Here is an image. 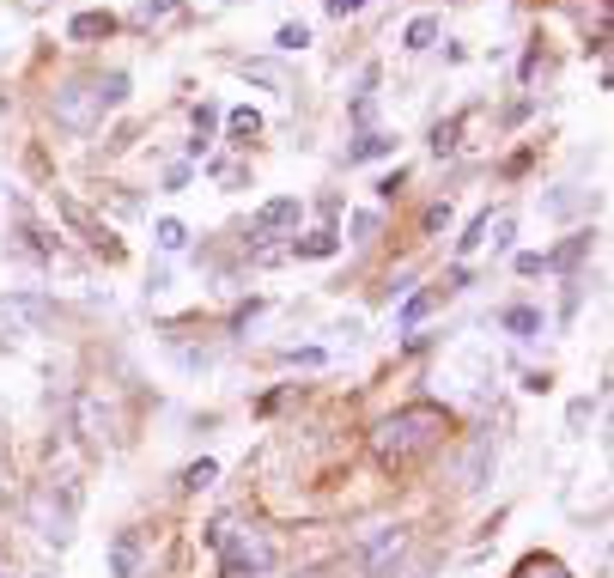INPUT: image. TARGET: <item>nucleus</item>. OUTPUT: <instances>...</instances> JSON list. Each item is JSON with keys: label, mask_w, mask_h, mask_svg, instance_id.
Masks as SVG:
<instances>
[{"label": "nucleus", "mask_w": 614, "mask_h": 578, "mask_svg": "<svg viewBox=\"0 0 614 578\" xmlns=\"http://www.w3.org/2000/svg\"><path fill=\"white\" fill-rule=\"evenodd\" d=\"M444 432H450V408H438V402H408V408H396V414L377 420L371 451L390 463V469H402V463H420L426 451H438Z\"/></svg>", "instance_id": "f257e3e1"}, {"label": "nucleus", "mask_w": 614, "mask_h": 578, "mask_svg": "<svg viewBox=\"0 0 614 578\" xmlns=\"http://www.w3.org/2000/svg\"><path fill=\"white\" fill-rule=\"evenodd\" d=\"M128 104V74L122 67H98V74H73V80H61L55 86V128H67V134H92L110 110H122Z\"/></svg>", "instance_id": "f03ea898"}, {"label": "nucleus", "mask_w": 614, "mask_h": 578, "mask_svg": "<svg viewBox=\"0 0 614 578\" xmlns=\"http://www.w3.org/2000/svg\"><path fill=\"white\" fill-rule=\"evenodd\" d=\"M207 548L219 554V578H262L274 566V536L262 524L219 518V524H207Z\"/></svg>", "instance_id": "7ed1b4c3"}, {"label": "nucleus", "mask_w": 614, "mask_h": 578, "mask_svg": "<svg viewBox=\"0 0 614 578\" xmlns=\"http://www.w3.org/2000/svg\"><path fill=\"white\" fill-rule=\"evenodd\" d=\"M55 207H61V220H67L73 232H80V238H86V244L104 256V262H122V238H116L110 226H98V220H92V213H86L80 201H73V195H55Z\"/></svg>", "instance_id": "20e7f679"}, {"label": "nucleus", "mask_w": 614, "mask_h": 578, "mask_svg": "<svg viewBox=\"0 0 614 578\" xmlns=\"http://www.w3.org/2000/svg\"><path fill=\"white\" fill-rule=\"evenodd\" d=\"M298 195H274V201H262L256 213H250V238L256 244H268V238H286V232H298Z\"/></svg>", "instance_id": "39448f33"}, {"label": "nucleus", "mask_w": 614, "mask_h": 578, "mask_svg": "<svg viewBox=\"0 0 614 578\" xmlns=\"http://www.w3.org/2000/svg\"><path fill=\"white\" fill-rule=\"evenodd\" d=\"M67 499H73V487L61 493V512H55V487H43V493L31 499V524H37V536H43V542H55V548L73 536V505H67Z\"/></svg>", "instance_id": "423d86ee"}, {"label": "nucleus", "mask_w": 614, "mask_h": 578, "mask_svg": "<svg viewBox=\"0 0 614 578\" xmlns=\"http://www.w3.org/2000/svg\"><path fill=\"white\" fill-rule=\"evenodd\" d=\"M402 554H408V530H377V536L365 542V566H371V572H390Z\"/></svg>", "instance_id": "0eeeda50"}, {"label": "nucleus", "mask_w": 614, "mask_h": 578, "mask_svg": "<svg viewBox=\"0 0 614 578\" xmlns=\"http://www.w3.org/2000/svg\"><path fill=\"white\" fill-rule=\"evenodd\" d=\"M116 31H122L116 13H73V19H67V37H73V43H98V37H116Z\"/></svg>", "instance_id": "6e6552de"}, {"label": "nucleus", "mask_w": 614, "mask_h": 578, "mask_svg": "<svg viewBox=\"0 0 614 578\" xmlns=\"http://www.w3.org/2000/svg\"><path fill=\"white\" fill-rule=\"evenodd\" d=\"M335 250H341V232H335V226H317V232L292 238V256H298V262H329Z\"/></svg>", "instance_id": "1a4fd4ad"}, {"label": "nucleus", "mask_w": 614, "mask_h": 578, "mask_svg": "<svg viewBox=\"0 0 614 578\" xmlns=\"http://www.w3.org/2000/svg\"><path fill=\"white\" fill-rule=\"evenodd\" d=\"M390 153H396V140L383 134V128H365L353 147H347V165H371V159H390Z\"/></svg>", "instance_id": "9d476101"}, {"label": "nucleus", "mask_w": 614, "mask_h": 578, "mask_svg": "<svg viewBox=\"0 0 614 578\" xmlns=\"http://www.w3.org/2000/svg\"><path fill=\"white\" fill-rule=\"evenodd\" d=\"M590 201H596V195H590L584 183H560L554 195H542V207L554 213V220H572V213H578V207H590Z\"/></svg>", "instance_id": "9b49d317"}, {"label": "nucleus", "mask_w": 614, "mask_h": 578, "mask_svg": "<svg viewBox=\"0 0 614 578\" xmlns=\"http://www.w3.org/2000/svg\"><path fill=\"white\" fill-rule=\"evenodd\" d=\"M110 572H116V578H140V536H134V530H122V536L110 542Z\"/></svg>", "instance_id": "f8f14e48"}, {"label": "nucleus", "mask_w": 614, "mask_h": 578, "mask_svg": "<svg viewBox=\"0 0 614 578\" xmlns=\"http://www.w3.org/2000/svg\"><path fill=\"white\" fill-rule=\"evenodd\" d=\"M499 323H505V335H517V341H535V335H542V311H535V305H505Z\"/></svg>", "instance_id": "ddd939ff"}, {"label": "nucleus", "mask_w": 614, "mask_h": 578, "mask_svg": "<svg viewBox=\"0 0 614 578\" xmlns=\"http://www.w3.org/2000/svg\"><path fill=\"white\" fill-rule=\"evenodd\" d=\"M177 19H183V0H140V7H134V25H140V31L177 25Z\"/></svg>", "instance_id": "4468645a"}, {"label": "nucleus", "mask_w": 614, "mask_h": 578, "mask_svg": "<svg viewBox=\"0 0 614 578\" xmlns=\"http://www.w3.org/2000/svg\"><path fill=\"white\" fill-rule=\"evenodd\" d=\"M590 238H596V232H572L560 250H548V256H542V274H548V268H572V262H584V256H590Z\"/></svg>", "instance_id": "2eb2a0df"}, {"label": "nucleus", "mask_w": 614, "mask_h": 578, "mask_svg": "<svg viewBox=\"0 0 614 578\" xmlns=\"http://www.w3.org/2000/svg\"><path fill=\"white\" fill-rule=\"evenodd\" d=\"M152 244H159L165 256H177V250H189V226L165 213V220H152Z\"/></svg>", "instance_id": "dca6fc26"}, {"label": "nucleus", "mask_w": 614, "mask_h": 578, "mask_svg": "<svg viewBox=\"0 0 614 578\" xmlns=\"http://www.w3.org/2000/svg\"><path fill=\"white\" fill-rule=\"evenodd\" d=\"M213 128H219V104H195V140H189V153H195V159L213 147Z\"/></svg>", "instance_id": "f3484780"}, {"label": "nucleus", "mask_w": 614, "mask_h": 578, "mask_svg": "<svg viewBox=\"0 0 614 578\" xmlns=\"http://www.w3.org/2000/svg\"><path fill=\"white\" fill-rule=\"evenodd\" d=\"M432 43H438V19H432V13L408 19V31H402V49H414V55H420V49H432Z\"/></svg>", "instance_id": "a211bd4d"}, {"label": "nucleus", "mask_w": 614, "mask_h": 578, "mask_svg": "<svg viewBox=\"0 0 614 578\" xmlns=\"http://www.w3.org/2000/svg\"><path fill=\"white\" fill-rule=\"evenodd\" d=\"M225 128H232V140H238V147H244V140H256V134H262V110L238 104L232 116H225Z\"/></svg>", "instance_id": "6ab92c4d"}, {"label": "nucleus", "mask_w": 614, "mask_h": 578, "mask_svg": "<svg viewBox=\"0 0 614 578\" xmlns=\"http://www.w3.org/2000/svg\"><path fill=\"white\" fill-rule=\"evenodd\" d=\"M274 49H280V55H304V49H311V25H298V19L280 25V31H274Z\"/></svg>", "instance_id": "aec40b11"}, {"label": "nucleus", "mask_w": 614, "mask_h": 578, "mask_svg": "<svg viewBox=\"0 0 614 578\" xmlns=\"http://www.w3.org/2000/svg\"><path fill=\"white\" fill-rule=\"evenodd\" d=\"M377 226H383V213H377V207L347 213V232H353V244H371V238H377Z\"/></svg>", "instance_id": "412c9836"}, {"label": "nucleus", "mask_w": 614, "mask_h": 578, "mask_svg": "<svg viewBox=\"0 0 614 578\" xmlns=\"http://www.w3.org/2000/svg\"><path fill=\"white\" fill-rule=\"evenodd\" d=\"M438 293H444V286H426V293H414V299L402 305V329H414V323H420V317L438 305Z\"/></svg>", "instance_id": "4be33fe9"}, {"label": "nucleus", "mask_w": 614, "mask_h": 578, "mask_svg": "<svg viewBox=\"0 0 614 578\" xmlns=\"http://www.w3.org/2000/svg\"><path fill=\"white\" fill-rule=\"evenodd\" d=\"M456 134H463V122H456V116L432 122V153H438V159H444V153H456Z\"/></svg>", "instance_id": "5701e85b"}, {"label": "nucleus", "mask_w": 614, "mask_h": 578, "mask_svg": "<svg viewBox=\"0 0 614 578\" xmlns=\"http://www.w3.org/2000/svg\"><path fill=\"white\" fill-rule=\"evenodd\" d=\"M487 220H493V213H475V220H469V232L456 238V256H475V250L487 244Z\"/></svg>", "instance_id": "b1692460"}, {"label": "nucleus", "mask_w": 614, "mask_h": 578, "mask_svg": "<svg viewBox=\"0 0 614 578\" xmlns=\"http://www.w3.org/2000/svg\"><path fill=\"white\" fill-rule=\"evenodd\" d=\"M213 481H219V463H213V457H201V463L183 469V487H189V493H201V487H213Z\"/></svg>", "instance_id": "393cba45"}, {"label": "nucleus", "mask_w": 614, "mask_h": 578, "mask_svg": "<svg viewBox=\"0 0 614 578\" xmlns=\"http://www.w3.org/2000/svg\"><path fill=\"white\" fill-rule=\"evenodd\" d=\"M517 578H572V572H566L560 560H523V572H517Z\"/></svg>", "instance_id": "a878e982"}, {"label": "nucleus", "mask_w": 614, "mask_h": 578, "mask_svg": "<svg viewBox=\"0 0 614 578\" xmlns=\"http://www.w3.org/2000/svg\"><path fill=\"white\" fill-rule=\"evenodd\" d=\"M450 226V201H432L426 213H420V232H444Z\"/></svg>", "instance_id": "bb28decb"}, {"label": "nucleus", "mask_w": 614, "mask_h": 578, "mask_svg": "<svg viewBox=\"0 0 614 578\" xmlns=\"http://www.w3.org/2000/svg\"><path fill=\"white\" fill-rule=\"evenodd\" d=\"M402 189H408V171H402V165H396L390 177H377V201H396Z\"/></svg>", "instance_id": "cd10ccee"}, {"label": "nucleus", "mask_w": 614, "mask_h": 578, "mask_svg": "<svg viewBox=\"0 0 614 578\" xmlns=\"http://www.w3.org/2000/svg\"><path fill=\"white\" fill-rule=\"evenodd\" d=\"M207 171H213V177H219L225 189H238V183H244V165H232V159H213Z\"/></svg>", "instance_id": "c85d7f7f"}, {"label": "nucleus", "mask_w": 614, "mask_h": 578, "mask_svg": "<svg viewBox=\"0 0 614 578\" xmlns=\"http://www.w3.org/2000/svg\"><path fill=\"white\" fill-rule=\"evenodd\" d=\"M280 359H292V366H323V347H286Z\"/></svg>", "instance_id": "c756f323"}, {"label": "nucleus", "mask_w": 614, "mask_h": 578, "mask_svg": "<svg viewBox=\"0 0 614 578\" xmlns=\"http://www.w3.org/2000/svg\"><path fill=\"white\" fill-rule=\"evenodd\" d=\"M517 274H542V250H523L517 256Z\"/></svg>", "instance_id": "7c9ffc66"}, {"label": "nucleus", "mask_w": 614, "mask_h": 578, "mask_svg": "<svg viewBox=\"0 0 614 578\" xmlns=\"http://www.w3.org/2000/svg\"><path fill=\"white\" fill-rule=\"evenodd\" d=\"M323 7H329L335 19H347V13H359V7H365V0H323Z\"/></svg>", "instance_id": "2f4dec72"}, {"label": "nucleus", "mask_w": 614, "mask_h": 578, "mask_svg": "<svg viewBox=\"0 0 614 578\" xmlns=\"http://www.w3.org/2000/svg\"><path fill=\"white\" fill-rule=\"evenodd\" d=\"M0 578H13V572H7V566H0Z\"/></svg>", "instance_id": "473e14b6"}]
</instances>
